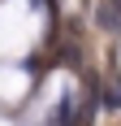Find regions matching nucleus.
<instances>
[{"label":"nucleus","mask_w":121,"mask_h":126,"mask_svg":"<svg viewBox=\"0 0 121 126\" xmlns=\"http://www.w3.org/2000/svg\"><path fill=\"white\" fill-rule=\"evenodd\" d=\"M99 100H104V109H121V78L117 74L104 83V96H99Z\"/></svg>","instance_id":"obj_2"},{"label":"nucleus","mask_w":121,"mask_h":126,"mask_svg":"<svg viewBox=\"0 0 121 126\" xmlns=\"http://www.w3.org/2000/svg\"><path fill=\"white\" fill-rule=\"evenodd\" d=\"M99 26H104V31H117V26H121V0H104V9H99Z\"/></svg>","instance_id":"obj_1"}]
</instances>
